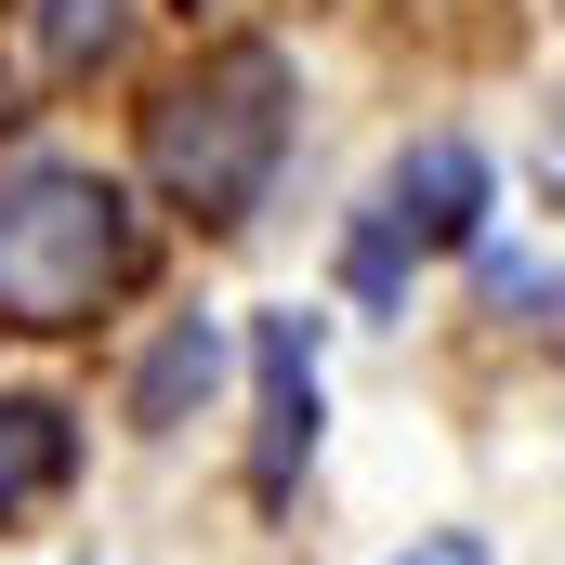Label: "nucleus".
<instances>
[{"label": "nucleus", "instance_id": "f03ea898", "mask_svg": "<svg viewBox=\"0 0 565 565\" xmlns=\"http://www.w3.org/2000/svg\"><path fill=\"white\" fill-rule=\"evenodd\" d=\"M145 277L132 184L93 158H13L0 171V329H93Z\"/></svg>", "mask_w": 565, "mask_h": 565}, {"label": "nucleus", "instance_id": "423d86ee", "mask_svg": "<svg viewBox=\"0 0 565 565\" xmlns=\"http://www.w3.org/2000/svg\"><path fill=\"white\" fill-rule=\"evenodd\" d=\"M211 395H224V316H171L132 355V434H184Z\"/></svg>", "mask_w": 565, "mask_h": 565}, {"label": "nucleus", "instance_id": "20e7f679", "mask_svg": "<svg viewBox=\"0 0 565 565\" xmlns=\"http://www.w3.org/2000/svg\"><path fill=\"white\" fill-rule=\"evenodd\" d=\"M316 316L302 302H277L264 329H250V369H264V434H250V487L264 500H289V473L316 460Z\"/></svg>", "mask_w": 565, "mask_h": 565}, {"label": "nucleus", "instance_id": "6e6552de", "mask_svg": "<svg viewBox=\"0 0 565 565\" xmlns=\"http://www.w3.org/2000/svg\"><path fill=\"white\" fill-rule=\"evenodd\" d=\"M473 289H487L500 316L553 329V264H540V250H500V237H473Z\"/></svg>", "mask_w": 565, "mask_h": 565}, {"label": "nucleus", "instance_id": "1a4fd4ad", "mask_svg": "<svg viewBox=\"0 0 565 565\" xmlns=\"http://www.w3.org/2000/svg\"><path fill=\"white\" fill-rule=\"evenodd\" d=\"M395 565H487V540H473V526H434V540H408Z\"/></svg>", "mask_w": 565, "mask_h": 565}, {"label": "nucleus", "instance_id": "f257e3e1", "mask_svg": "<svg viewBox=\"0 0 565 565\" xmlns=\"http://www.w3.org/2000/svg\"><path fill=\"white\" fill-rule=\"evenodd\" d=\"M289 106H302V79H289L277 40H211V53H198L184 79H158V106H145V184H158L198 237H237V224L277 198Z\"/></svg>", "mask_w": 565, "mask_h": 565}, {"label": "nucleus", "instance_id": "7ed1b4c3", "mask_svg": "<svg viewBox=\"0 0 565 565\" xmlns=\"http://www.w3.org/2000/svg\"><path fill=\"white\" fill-rule=\"evenodd\" d=\"M487 211H500V171H487V145L422 132L395 171H382V184H369V211H355V237H342V289H355L369 316H408L422 250H473V237H487Z\"/></svg>", "mask_w": 565, "mask_h": 565}, {"label": "nucleus", "instance_id": "0eeeda50", "mask_svg": "<svg viewBox=\"0 0 565 565\" xmlns=\"http://www.w3.org/2000/svg\"><path fill=\"white\" fill-rule=\"evenodd\" d=\"M119 26H132V0H13V40H26V66L53 93L93 79V66H119Z\"/></svg>", "mask_w": 565, "mask_h": 565}, {"label": "nucleus", "instance_id": "39448f33", "mask_svg": "<svg viewBox=\"0 0 565 565\" xmlns=\"http://www.w3.org/2000/svg\"><path fill=\"white\" fill-rule=\"evenodd\" d=\"M66 473H79V408L66 395H0V540L40 513V500H66Z\"/></svg>", "mask_w": 565, "mask_h": 565}]
</instances>
